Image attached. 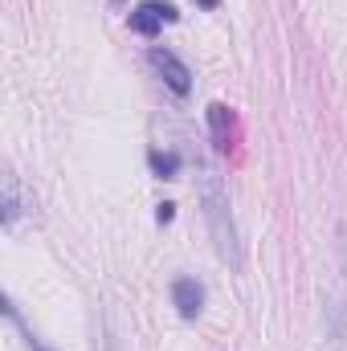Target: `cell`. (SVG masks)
Returning <instances> with one entry per match:
<instances>
[{"label":"cell","mask_w":347,"mask_h":351,"mask_svg":"<svg viewBox=\"0 0 347 351\" xmlns=\"http://www.w3.org/2000/svg\"><path fill=\"white\" fill-rule=\"evenodd\" d=\"M172 208H176V204H160V225H168V221H172Z\"/></svg>","instance_id":"ba28073f"},{"label":"cell","mask_w":347,"mask_h":351,"mask_svg":"<svg viewBox=\"0 0 347 351\" xmlns=\"http://www.w3.org/2000/svg\"><path fill=\"white\" fill-rule=\"evenodd\" d=\"M176 21V8L172 4H164V0H143L135 12H131V29L139 33V37H156L164 25H172Z\"/></svg>","instance_id":"3957f363"},{"label":"cell","mask_w":347,"mask_h":351,"mask_svg":"<svg viewBox=\"0 0 347 351\" xmlns=\"http://www.w3.org/2000/svg\"><path fill=\"white\" fill-rule=\"evenodd\" d=\"M172 302L184 319H196L200 306H204V286H200L196 278H176L172 282Z\"/></svg>","instance_id":"277c9868"},{"label":"cell","mask_w":347,"mask_h":351,"mask_svg":"<svg viewBox=\"0 0 347 351\" xmlns=\"http://www.w3.org/2000/svg\"><path fill=\"white\" fill-rule=\"evenodd\" d=\"M196 196H200V208H204V221H208V233L217 241V254L229 265H241V245H237V225H233V213H229V192L221 184V176L213 164H200L196 176Z\"/></svg>","instance_id":"6da1fadb"},{"label":"cell","mask_w":347,"mask_h":351,"mask_svg":"<svg viewBox=\"0 0 347 351\" xmlns=\"http://www.w3.org/2000/svg\"><path fill=\"white\" fill-rule=\"evenodd\" d=\"M196 4H200V8H217V0H196Z\"/></svg>","instance_id":"9c48e42d"},{"label":"cell","mask_w":347,"mask_h":351,"mask_svg":"<svg viewBox=\"0 0 347 351\" xmlns=\"http://www.w3.org/2000/svg\"><path fill=\"white\" fill-rule=\"evenodd\" d=\"M152 66H156V74L168 82V90H172V94H180V98H184V94L192 90V74H188V66L176 58L172 49H164V45H152Z\"/></svg>","instance_id":"7a4b0ae2"},{"label":"cell","mask_w":347,"mask_h":351,"mask_svg":"<svg viewBox=\"0 0 347 351\" xmlns=\"http://www.w3.org/2000/svg\"><path fill=\"white\" fill-rule=\"evenodd\" d=\"M152 172L160 176V180H176V172H180V156H164V152H152Z\"/></svg>","instance_id":"8992f818"},{"label":"cell","mask_w":347,"mask_h":351,"mask_svg":"<svg viewBox=\"0 0 347 351\" xmlns=\"http://www.w3.org/2000/svg\"><path fill=\"white\" fill-rule=\"evenodd\" d=\"M16 213H21V200H16V180H12V176H4V225H12V221H16Z\"/></svg>","instance_id":"52a82bcc"},{"label":"cell","mask_w":347,"mask_h":351,"mask_svg":"<svg viewBox=\"0 0 347 351\" xmlns=\"http://www.w3.org/2000/svg\"><path fill=\"white\" fill-rule=\"evenodd\" d=\"M208 123H213V135H217V147H229V106L213 102L208 106Z\"/></svg>","instance_id":"5b68a950"}]
</instances>
